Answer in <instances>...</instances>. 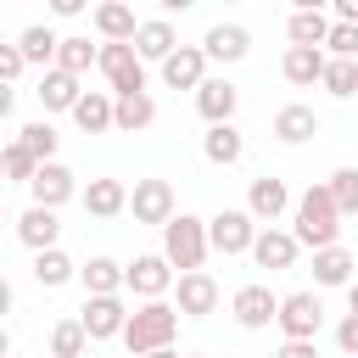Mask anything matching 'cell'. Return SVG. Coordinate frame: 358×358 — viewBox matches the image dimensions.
I'll return each instance as SVG.
<instances>
[{
  "instance_id": "6da1fadb",
  "label": "cell",
  "mask_w": 358,
  "mask_h": 358,
  "mask_svg": "<svg viewBox=\"0 0 358 358\" xmlns=\"http://www.w3.org/2000/svg\"><path fill=\"white\" fill-rule=\"evenodd\" d=\"M173 336H179V308H173V302H145V308H134L129 324H123V347H129L134 358H145V352H157V347H173Z\"/></svg>"
},
{
  "instance_id": "7a4b0ae2",
  "label": "cell",
  "mask_w": 358,
  "mask_h": 358,
  "mask_svg": "<svg viewBox=\"0 0 358 358\" xmlns=\"http://www.w3.org/2000/svg\"><path fill=\"white\" fill-rule=\"evenodd\" d=\"M296 246H313V252H324V246H336V235H341V213H336V201H330V190L324 185H313V190H302V201H296Z\"/></svg>"
},
{
  "instance_id": "3957f363",
  "label": "cell",
  "mask_w": 358,
  "mask_h": 358,
  "mask_svg": "<svg viewBox=\"0 0 358 358\" xmlns=\"http://www.w3.org/2000/svg\"><path fill=\"white\" fill-rule=\"evenodd\" d=\"M207 252H213V246H207V218L173 213L168 229H162V257H168V268H179V274H201Z\"/></svg>"
},
{
  "instance_id": "277c9868",
  "label": "cell",
  "mask_w": 358,
  "mask_h": 358,
  "mask_svg": "<svg viewBox=\"0 0 358 358\" xmlns=\"http://www.w3.org/2000/svg\"><path fill=\"white\" fill-rule=\"evenodd\" d=\"M252 241H257V218L246 207H224V213L207 218V246L213 252L235 257V252H252Z\"/></svg>"
},
{
  "instance_id": "5b68a950",
  "label": "cell",
  "mask_w": 358,
  "mask_h": 358,
  "mask_svg": "<svg viewBox=\"0 0 358 358\" xmlns=\"http://www.w3.org/2000/svg\"><path fill=\"white\" fill-rule=\"evenodd\" d=\"M112 84V95H145V62L134 56V45H101V62H95Z\"/></svg>"
},
{
  "instance_id": "8992f818",
  "label": "cell",
  "mask_w": 358,
  "mask_h": 358,
  "mask_svg": "<svg viewBox=\"0 0 358 358\" xmlns=\"http://www.w3.org/2000/svg\"><path fill=\"white\" fill-rule=\"evenodd\" d=\"M274 324L285 330V341H313L319 324H324V308H319L313 291H291V296H280V319Z\"/></svg>"
},
{
  "instance_id": "52a82bcc",
  "label": "cell",
  "mask_w": 358,
  "mask_h": 358,
  "mask_svg": "<svg viewBox=\"0 0 358 358\" xmlns=\"http://www.w3.org/2000/svg\"><path fill=\"white\" fill-rule=\"evenodd\" d=\"M129 213H134V224H157V229H168V218H173V185H168V179H134V190H129Z\"/></svg>"
},
{
  "instance_id": "ba28073f",
  "label": "cell",
  "mask_w": 358,
  "mask_h": 358,
  "mask_svg": "<svg viewBox=\"0 0 358 358\" xmlns=\"http://www.w3.org/2000/svg\"><path fill=\"white\" fill-rule=\"evenodd\" d=\"M28 196H34V207H62V201H73L78 196V179H73V168L67 162H39V173L28 179Z\"/></svg>"
},
{
  "instance_id": "9c48e42d",
  "label": "cell",
  "mask_w": 358,
  "mask_h": 358,
  "mask_svg": "<svg viewBox=\"0 0 358 358\" xmlns=\"http://www.w3.org/2000/svg\"><path fill=\"white\" fill-rule=\"evenodd\" d=\"M123 285H129L134 296H145V302H162V291L173 285V268H168L162 252H145V257H134V263L123 268Z\"/></svg>"
},
{
  "instance_id": "30bf717a",
  "label": "cell",
  "mask_w": 358,
  "mask_h": 358,
  "mask_svg": "<svg viewBox=\"0 0 358 358\" xmlns=\"http://www.w3.org/2000/svg\"><path fill=\"white\" fill-rule=\"evenodd\" d=\"M229 313H235L241 330H268V324L280 319V296H274L268 285H241L235 302H229Z\"/></svg>"
},
{
  "instance_id": "8fae6325",
  "label": "cell",
  "mask_w": 358,
  "mask_h": 358,
  "mask_svg": "<svg viewBox=\"0 0 358 358\" xmlns=\"http://www.w3.org/2000/svg\"><path fill=\"white\" fill-rule=\"evenodd\" d=\"M78 324H84V336H90V341H112V336H123L129 308H123V296H84Z\"/></svg>"
},
{
  "instance_id": "7c38bea8",
  "label": "cell",
  "mask_w": 358,
  "mask_h": 358,
  "mask_svg": "<svg viewBox=\"0 0 358 358\" xmlns=\"http://www.w3.org/2000/svg\"><path fill=\"white\" fill-rule=\"evenodd\" d=\"M162 84H168V90H201V84H207V56H201V45H179V50L162 62Z\"/></svg>"
},
{
  "instance_id": "4fadbf2b",
  "label": "cell",
  "mask_w": 358,
  "mask_h": 358,
  "mask_svg": "<svg viewBox=\"0 0 358 358\" xmlns=\"http://www.w3.org/2000/svg\"><path fill=\"white\" fill-rule=\"evenodd\" d=\"M235 106H241V90H235L229 78H207V84L196 90V112L207 117V129H218V123H235Z\"/></svg>"
},
{
  "instance_id": "5bb4252c",
  "label": "cell",
  "mask_w": 358,
  "mask_h": 358,
  "mask_svg": "<svg viewBox=\"0 0 358 358\" xmlns=\"http://www.w3.org/2000/svg\"><path fill=\"white\" fill-rule=\"evenodd\" d=\"M173 50H179V39H173V22H168V17H145V22L134 28V56H140V62H157V67H162Z\"/></svg>"
},
{
  "instance_id": "9a60e30c",
  "label": "cell",
  "mask_w": 358,
  "mask_h": 358,
  "mask_svg": "<svg viewBox=\"0 0 358 358\" xmlns=\"http://www.w3.org/2000/svg\"><path fill=\"white\" fill-rule=\"evenodd\" d=\"M246 50H252V34H246L241 22H213L207 39H201V56H207V62H224V67L241 62Z\"/></svg>"
},
{
  "instance_id": "2e32d148",
  "label": "cell",
  "mask_w": 358,
  "mask_h": 358,
  "mask_svg": "<svg viewBox=\"0 0 358 358\" xmlns=\"http://www.w3.org/2000/svg\"><path fill=\"white\" fill-rule=\"evenodd\" d=\"M285 207H291V190H285V179H274V173L252 179V190H246V213H252L257 224H274Z\"/></svg>"
},
{
  "instance_id": "e0dca14e",
  "label": "cell",
  "mask_w": 358,
  "mask_h": 358,
  "mask_svg": "<svg viewBox=\"0 0 358 358\" xmlns=\"http://www.w3.org/2000/svg\"><path fill=\"white\" fill-rule=\"evenodd\" d=\"M296 252H302L296 235H291V229H274V224L257 229V241H252V257H257V268H268V274H274V268H291Z\"/></svg>"
},
{
  "instance_id": "ac0fdd59",
  "label": "cell",
  "mask_w": 358,
  "mask_h": 358,
  "mask_svg": "<svg viewBox=\"0 0 358 358\" xmlns=\"http://www.w3.org/2000/svg\"><path fill=\"white\" fill-rule=\"evenodd\" d=\"M179 319H207L218 308V280L213 274H179Z\"/></svg>"
},
{
  "instance_id": "d6986e66",
  "label": "cell",
  "mask_w": 358,
  "mask_h": 358,
  "mask_svg": "<svg viewBox=\"0 0 358 358\" xmlns=\"http://www.w3.org/2000/svg\"><path fill=\"white\" fill-rule=\"evenodd\" d=\"M17 241H22L28 252H50V246L62 241V218H56L50 207H28V213L17 218Z\"/></svg>"
},
{
  "instance_id": "ffe728a7",
  "label": "cell",
  "mask_w": 358,
  "mask_h": 358,
  "mask_svg": "<svg viewBox=\"0 0 358 358\" xmlns=\"http://www.w3.org/2000/svg\"><path fill=\"white\" fill-rule=\"evenodd\" d=\"M313 134H319V112H313V106L291 101V106L274 112V140H280V145H302V140H313Z\"/></svg>"
},
{
  "instance_id": "44dd1931",
  "label": "cell",
  "mask_w": 358,
  "mask_h": 358,
  "mask_svg": "<svg viewBox=\"0 0 358 358\" xmlns=\"http://www.w3.org/2000/svg\"><path fill=\"white\" fill-rule=\"evenodd\" d=\"M134 28H140L134 6H117V0L95 6V34H101L106 45H134Z\"/></svg>"
},
{
  "instance_id": "7402d4cb",
  "label": "cell",
  "mask_w": 358,
  "mask_h": 358,
  "mask_svg": "<svg viewBox=\"0 0 358 358\" xmlns=\"http://www.w3.org/2000/svg\"><path fill=\"white\" fill-rule=\"evenodd\" d=\"M201 157H207L213 168H235V162L246 157V140H241V129H235V123H218V129H207V134H201Z\"/></svg>"
},
{
  "instance_id": "603a6c76",
  "label": "cell",
  "mask_w": 358,
  "mask_h": 358,
  "mask_svg": "<svg viewBox=\"0 0 358 358\" xmlns=\"http://www.w3.org/2000/svg\"><path fill=\"white\" fill-rule=\"evenodd\" d=\"M129 207V185L123 179H90L84 185V213L90 218H117Z\"/></svg>"
},
{
  "instance_id": "cb8c5ba5",
  "label": "cell",
  "mask_w": 358,
  "mask_h": 358,
  "mask_svg": "<svg viewBox=\"0 0 358 358\" xmlns=\"http://www.w3.org/2000/svg\"><path fill=\"white\" fill-rule=\"evenodd\" d=\"M78 285H84V296H117L123 291V263L117 257H90V263H78Z\"/></svg>"
},
{
  "instance_id": "d4e9b609",
  "label": "cell",
  "mask_w": 358,
  "mask_h": 358,
  "mask_svg": "<svg viewBox=\"0 0 358 358\" xmlns=\"http://www.w3.org/2000/svg\"><path fill=\"white\" fill-rule=\"evenodd\" d=\"M34 95H39V106H45V112H73L84 90H78V78H73V73L50 67V73L39 78V90H34Z\"/></svg>"
},
{
  "instance_id": "484cf974",
  "label": "cell",
  "mask_w": 358,
  "mask_h": 358,
  "mask_svg": "<svg viewBox=\"0 0 358 358\" xmlns=\"http://www.w3.org/2000/svg\"><path fill=\"white\" fill-rule=\"evenodd\" d=\"M151 123H157V101H151V95H112V129L140 134V129H151Z\"/></svg>"
},
{
  "instance_id": "4316f807",
  "label": "cell",
  "mask_w": 358,
  "mask_h": 358,
  "mask_svg": "<svg viewBox=\"0 0 358 358\" xmlns=\"http://www.w3.org/2000/svg\"><path fill=\"white\" fill-rule=\"evenodd\" d=\"M285 34H291V45H302V50H324V39H330V17H324L319 6H308V11H291Z\"/></svg>"
},
{
  "instance_id": "83f0119b",
  "label": "cell",
  "mask_w": 358,
  "mask_h": 358,
  "mask_svg": "<svg viewBox=\"0 0 358 358\" xmlns=\"http://www.w3.org/2000/svg\"><path fill=\"white\" fill-rule=\"evenodd\" d=\"M352 268H358V263H352L347 246H324V252H313V285H330V291H336V285H352Z\"/></svg>"
},
{
  "instance_id": "f1b7e54d",
  "label": "cell",
  "mask_w": 358,
  "mask_h": 358,
  "mask_svg": "<svg viewBox=\"0 0 358 358\" xmlns=\"http://www.w3.org/2000/svg\"><path fill=\"white\" fill-rule=\"evenodd\" d=\"M56 45H62V39H56L45 22H28V28L17 34V50H22V62H28V67H45V73H50V62H56Z\"/></svg>"
},
{
  "instance_id": "f546056e",
  "label": "cell",
  "mask_w": 358,
  "mask_h": 358,
  "mask_svg": "<svg viewBox=\"0 0 358 358\" xmlns=\"http://www.w3.org/2000/svg\"><path fill=\"white\" fill-rule=\"evenodd\" d=\"M324 50H302V45H285V62H280V73H285V84H319L324 78Z\"/></svg>"
},
{
  "instance_id": "4dcf8cb0",
  "label": "cell",
  "mask_w": 358,
  "mask_h": 358,
  "mask_svg": "<svg viewBox=\"0 0 358 358\" xmlns=\"http://www.w3.org/2000/svg\"><path fill=\"white\" fill-rule=\"evenodd\" d=\"M73 123H78L84 134H106V129H112V95H106V90H84L78 106H73Z\"/></svg>"
},
{
  "instance_id": "1f68e13d",
  "label": "cell",
  "mask_w": 358,
  "mask_h": 358,
  "mask_svg": "<svg viewBox=\"0 0 358 358\" xmlns=\"http://www.w3.org/2000/svg\"><path fill=\"white\" fill-rule=\"evenodd\" d=\"M34 280H39L45 291H56V285L78 280V263H73L62 246H50V252H34Z\"/></svg>"
},
{
  "instance_id": "d6a6232c",
  "label": "cell",
  "mask_w": 358,
  "mask_h": 358,
  "mask_svg": "<svg viewBox=\"0 0 358 358\" xmlns=\"http://www.w3.org/2000/svg\"><path fill=\"white\" fill-rule=\"evenodd\" d=\"M95 62H101V45H90V39H78V34L56 45V67H62V73H73V78H78V73H90Z\"/></svg>"
},
{
  "instance_id": "836d02e7",
  "label": "cell",
  "mask_w": 358,
  "mask_h": 358,
  "mask_svg": "<svg viewBox=\"0 0 358 358\" xmlns=\"http://www.w3.org/2000/svg\"><path fill=\"white\" fill-rule=\"evenodd\" d=\"M84 324L78 319H56L50 324V358H84Z\"/></svg>"
},
{
  "instance_id": "e575fe53",
  "label": "cell",
  "mask_w": 358,
  "mask_h": 358,
  "mask_svg": "<svg viewBox=\"0 0 358 358\" xmlns=\"http://www.w3.org/2000/svg\"><path fill=\"white\" fill-rule=\"evenodd\" d=\"M319 84H324V90H330L336 101H352V95H358V62H341V56H330V62H324V78H319Z\"/></svg>"
},
{
  "instance_id": "d590c367",
  "label": "cell",
  "mask_w": 358,
  "mask_h": 358,
  "mask_svg": "<svg viewBox=\"0 0 358 358\" xmlns=\"http://www.w3.org/2000/svg\"><path fill=\"white\" fill-rule=\"evenodd\" d=\"M17 145H22L34 162H56V145H62V140H56V129H50V123H28V129L17 134Z\"/></svg>"
},
{
  "instance_id": "8d00e7d4",
  "label": "cell",
  "mask_w": 358,
  "mask_h": 358,
  "mask_svg": "<svg viewBox=\"0 0 358 358\" xmlns=\"http://www.w3.org/2000/svg\"><path fill=\"white\" fill-rule=\"evenodd\" d=\"M324 190H330V201H336V213L347 218V213H358V168H336L330 179H324Z\"/></svg>"
},
{
  "instance_id": "74e56055",
  "label": "cell",
  "mask_w": 358,
  "mask_h": 358,
  "mask_svg": "<svg viewBox=\"0 0 358 358\" xmlns=\"http://www.w3.org/2000/svg\"><path fill=\"white\" fill-rule=\"evenodd\" d=\"M0 173H6V179H17V185H28V179L39 173V162H34V157H28V151L11 140V145L0 151Z\"/></svg>"
},
{
  "instance_id": "f35d334b",
  "label": "cell",
  "mask_w": 358,
  "mask_h": 358,
  "mask_svg": "<svg viewBox=\"0 0 358 358\" xmlns=\"http://www.w3.org/2000/svg\"><path fill=\"white\" fill-rule=\"evenodd\" d=\"M324 56H341V62H358V28H347V22H330V39H324Z\"/></svg>"
},
{
  "instance_id": "ab89813d",
  "label": "cell",
  "mask_w": 358,
  "mask_h": 358,
  "mask_svg": "<svg viewBox=\"0 0 358 358\" xmlns=\"http://www.w3.org/2000/svg\"><path fill=\"white\" fill-rule=\"evenodd\" d=\"M22 67H28V62H22V50H17V45H0V84H11Z\"/></svg>"
},
{
  "instance_id": "60d3db41",
  "label": "cell",
  "mask_w": 358,
  "mask_h": 358,
  "mask_svg": "<svg viewBox=\"0 0 358 358\" xmlns=\"http://www.w3.org/2000/svg\"><path fill=\"white\" fill-rule=\"evenodd\" d=\"M336 347H341V352H352V358H358V319H352V313H347V319H341V324H336Z\"/></svg>"
},
{
  "instance_id": "b9f144b4",
  "label": "cell",
  "mask_w": 358,
  "mask_h": 358,
  "mask_svg": "<svg viewBox=\"0 0 358 358\" xmlns=\"http://www.w3.org/2000/svg\"><path fill=\"white\" fill-rule=\"evenodd\" d=\"M274 358H319V347H313V341H280Z\"/></svg>"
},
{
  "instance_id": "7bdbcfd3",
  "label": "cell",
  "mask_w": 358,
  "mask_h": 358,
  "mask_svg": "<svg viewBox=\"0 0 358 358\" xmlns=\"http://www.w3.org/2000/svg\"><path fill=\"white\" fill-rule=\"evenodd\" d=\"M336 22H347V28H358V0H336Z\"/></svg>"
},
{
  "instance_id": "ee69618b",
  "label": "cell",
  "mask_w": 358,
  "mask_h": 358,
  "mask_svg": "<svg viewBox=\"0 0 358 358\" xmlns=\"http://www.w3.org/2000/svg\"><path fill=\"white\" fill-rule=\"evenodd\" d=\"M50 11H56V17H78V11H84V0H50Z\"/></svg>"
},
{
  "instance_id": "f6af8a7d",
  "label": "cell",
  "mask_w": 358,
  "mask_h": 358,
  "mask_svg": "<svg viewBox=\"0 0 358 358\" xmlns=\"http://www.w3.org/2000/svg\"><path fill=\"white\" fill-rule=\"evenodd\" d=\"M11 106H17V90H11V84H0V123L11 117Z\"/></svg>"
},
{
  "instance_id": "bcb514c9",
  "label": "cell",
  "mask_w": 358,
  "mask_h": 358,
  "mask_svg": "<svg viewBox=\"0 0 358 358\" xmlns=\"http://www.w3.org/2000/svg\"><path fill=\"white\" fill-rule=\"evenodd\" d=\"M6 313H11V280L0 274V319H6Z\"/></svg>"
},
{
  "instance_id": "7dc6e473",
  "label": "cell",
  "mask_w": 358,
  "mask_h": 358,
  "mask_svg": "<svg viewBox=\"0 0 358 358\" xmlns=\"http://www.w3.org/2000/svg\"><path fill=\"white\" fill-rule=\"evenodd\" d=\"M347 308H352V319H358V280L347 285Z\"/></svg>"
},
{
  "instance_id": "c3c4849f",
  "label": "cell",
  "mask_w": 358,
  "mask_h": 358,
  "mask_svg": "<svg viewBox=\"0 0 358 358\" xmlns=\"http://www.w3.org/2000/svg\"><path fill=\"white\" fill-rule=\"evenodd\" d=\"M145 358H185L179 347H157V352H145Z\"/></svg>"
},
{
  "instance_id": "681fc988",
  "label": "cell",
  "mask_w": 358,
  "mask_h": 358,
  "mask_svg": "<svg viewBox=\"0 0 358 358\" xmlns=\"http://www.w3.org/2000/svg\"><path fill=\"white\" fill-rule=\"evenodd\" d=\"M0 358H11V336H6V324H0Z\"/></svg>"
},
{
  "instance_id": "f907efd6",
  "label": "cell",
  "mask_w": 358,
  "mask_h": 358,
  "mask_svg": "<svg viewBox=\"0 0 358 358\" xmlns=\"http://www.w3.org/2000/svg\"><path fill=\"white\" fill-rule=\"evenodd\" d=\"M185 358H207V352H185Z\"/></svg>"
},
{
  "instance_id": "816d5d0a",
  "label": "cell",
  "mask_w": 358,
  "mask_h": 358,
  "mask_svg": "<svg viewBox=\"0 0 358 358\" xmlns=\"http://www.w3.org/2000/svg\"><path fill=\"white\" fill-rule=\"evenodd\" d=\"M0 213H6V207H0Z\"/></svg>"
}]
</instances>
